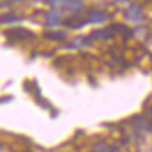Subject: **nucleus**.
I'll list each match as a JSON object with an SVG mask.
<instances>
[{
	"label": "nucleus",
	"instance_id": "1",
	"mask_svg": "<svg viewBox=\"0 0 152 152\" xmlns=\"http://www.w3.org/2000/svg\"><path fill=\"white\" fill-rule=\"evenodd\" d=\"M114 35H115V31H114L110 26H108L106 29H97V31H92L88 37H84V39H83V44H90V42H94V40H110Z\"/></svg>",
	"mask_w": 152,
	"mask_h": 152
},
{
	"label": "nucleus",
	"instance_id": "2",
	"mask_svg": "<svg viewBox=\"0 0 152 152\" xmlns=\"http://www.w3.org/2000/svg\"><path fill=\"white\" fill-rule=\"evenodd\" d=\"M6 37L9 40H18V42H26V40H31L33 39V33L24 28H13V29H7L6 31Z\"/></svg>",
	"mask_w": 152,
	"mask_h": 152
},
{
	"label": "nucleus",
	"instance_id": "3",
	"mask_svg": "<svg viewBox=\"0 0 152 152\" xmlns=\"http://www.w3.org/2000/svg\"><path fill=\"white\" fill-rule=\"evenodd\" d=\"M106 18H108V13H106V11H103V9H97V7L90 9L88 15H86V20H88V22H92V24L104 22Z\"/></svg>",
	"mask_w": 152,
	"mask_h": 152
},
{
	"label": "nucleus",
	"instance_id": "4",
	"mask_svg": "<svg viewBox=\"0 0 152 152\" xmlns=\"http://www.w3.org/2000/svg\"><path fill=\"white\" fill-rule=\"evenodd\" d=\"M126 18L128 20H141L143 18V7L139 4H130V7L126 9Z\"/></svg>",
	"mask_w": 152,
	"mask_h": 152
},
{
	"label": "nucleus",
	"instance_id": "5",
	"mask_svg": "<svg viewBox=\"0 0 152 152\" xmlns=\"http://www.w3.org/2000/svg\"><path fill=\"white\" fill-rule=\"evenodd\" d=\"M92 152H117V148L106 141H97V143L92 147Z\"/></svg>",
	"mask_w": 152,
	"mask_h": 152
},
{
	"label": "nucleus",
	"instance_id": "6",
	"mask_svg": "<svg viewBox=\"0 0 152 152\" xmlns=\"http://www.w3.org/2000/svg\"><path fill=\"white\" fill-rule=\"evenodd\" d=\"M44 37L48 40H53V42H64L66 40V33H64V31H46Z\"/></svg>",
	"mask_w": 152,
	"mask_h": 152
},
{
	"label": "nucleus",
	"instance_id": "7",
	"mask_svg": "<svg viewBox=\"0 0 152 152\" xmlns=\"http://www.w3.org/2000/svg\"><path fill=\"white\" fill-rule=\"evenodd\" d=\"M46 18H48V24H50V26H57V24H62V18H61V15H59L57 11L50 13Z\"/></svg>",
	"mask_w": 152,
	"mask_h": 152
},
{
	"label": "nucleus",
	"instance_id": "8",
	"mask_svg": "<svg viewBox=\"0 0 152 152\" xmlns=\"http://www.w3.org/2000/svg\"><path fill=\"white\" fill-rule=\"evenodd\" d=\"M17 20H20V17H17V15H2V24L17 22Z\"/></svg>",
	"mask_w": 152,
	"mask_h": 152
},
{
	"label": "nucleus",
	"instance_id": "9",
	"mask_svg": "<svg viewBox=\"0 0 152 152\" xmlns=\"http://www.w3.org/2000/svg\"><path fill=\"white\" fill-rule=\"evenodd\" d=\"M6 6H11V4H18V2H24V0H2Z\"/></svg>",
	"mask_w": 152,
	"mask_h": 152
},
{
	"label": "nucleus",
	"instance_id": "10",
	"mask_svg": "<svg viewBox=\"0 0 152 152\" xmlns=\"http://www.w3.org/2000/svg\"><path fill=\"white\" fill-rule=\"evenodd\" d=\"M147 119H148V121L152 123V106H150L148 110H147Z\"/></svg>",
	"mask_w": 152,
	"mask_h": 152
}]
</instances>
